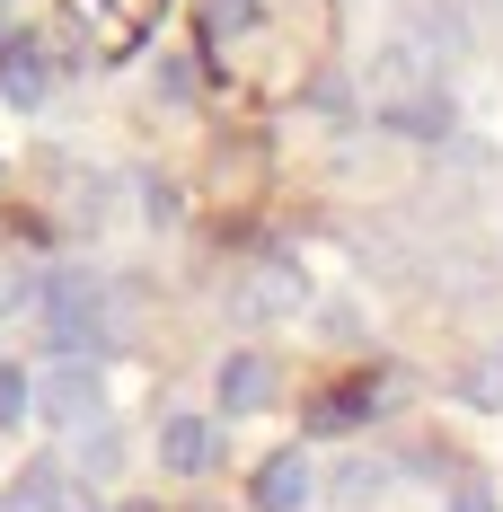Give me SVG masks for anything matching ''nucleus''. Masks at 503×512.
<instances>
[{"label": "nucleus", "instance_id": "f257e3e1", "mask_svg": "<svg viewBox=\"0 0 503 512\" xmlns=\"http://www.w3.org/2000/svg\"><path fill=\"white\" fill-rule=\"evenodd\" d=\"M45 345L53 362H98L106 345H115V301H106L98 274H80V265H62V274H45Z\"/></svg>", "mask_w": 503, "mask_h": 512}, {"label": "nucleus", "instance_id": "f03ea898", "mask_svg": "<svg viewBox=\"0 0 503 512\" xmlns=\"http://www.w3.org/2000/svg\"><path fill=\"white\" fill-rule=\"evenodd\" d=\"M371 98H380V124L406 133V142H433V133H451V98H442V80H433V62L415 45H389L371 62Z\"/></svg>", "mask_w": 503, "mask_h": 512}, {"label": "nucleus", "instance_id": "7ed1b4c3", "mask_svg": "<svg viewBox=\"0 0 503 512\" xmlns=\"http://www.w3.org/2000/svg\"><path fill=\"white\" fill-rule=\"evenodd\" d=\"M168 0H62V36L89 53V62H124V53L151 36V18Z\"/></svg>", "mask_w": 503, "mask_h": 512}, {"label": "nucleus", "instance_id": "20e7f679", "mask_svg": "<svg viewBox=\"0 0 503 512\" xmlns=\"http://www.w3.org/2000/svg\"><path fill=\"white\" fill-rule=\"evenodd\" d=\"M230 309H239L248 327H274V318H292V309H309V274L292 265V256H256L248 274L230 283Z\"/></svg>", "mask_w": 503, "mask_h": 512}, {"label": "nucleus", "instance_id": "39448f33", "mask_svg": "<svg viewBox=\"0 0 503 512\" xmlns=\"http://www.w3.org/2000/svg\"><path fill=\"white\" fill-rule=\"evenodd\" d=\"M36 415H45L53 433H89L106 415V380H98V362H53L45 380H36Z\"/></svg>", "mask_w": 503, "mask_h": 512}, {"label": "nucleus", "instance_id": "423d86ee", "mask_svg": "<svg viewBox=\"0 0 503 512\" xmlns=\"http://www.w3.org/2000/svg\"><path fill=\"white\" fill-rule=\"evenodd\" d=\"M45 89H53L45 45H36V36H9V45H0V98L9 106H45Z\"/></svg>", "mask_w": 503, "mask_h": 512}, {"label": "nucleus", "instance_id": "0eeeda50", "mask_svg": "<svg viewBox=\"0 0 503 512\" xmlns=\"http://www.w3.org/2000/svg\"><path fill=\"white\" fill-rule=\"evenodd\" d=\"M309 486H318V477H309V451H274V460L256 468V512H301L309 504Z\"/></svg>", "mask_w": 503, "mask_h": 512}, {"label": "nucleus", "instance_id": "6e6552de", "mask_svg": "<svg viewBox=\"0 0 503 512\" xmlns=\"http://www.w3.org/2000/svg\"><path fill=\"white\" fill-rule=\"evenodd\" d=\"M212 451H221V442H212L203 415H168V424H159V460H168V477H203Z\"/></svg>", "mask_w": 503, "mask_h": 512}, {"label": "nucleus", "instance_id": "1a4fd4ad", "mask_svg": "<svg viewBox=\"0 0 503 512\" xmlns=\"http://www.w3.org/2000/svg\"><path fill=\"white\" fill-rule=\"evenodd\" d=\"M221 407H230V415L274 407V362H265V354H230V362H221Z\"/></svg>", "mask_w": 503, "mask_h": 512}, {"label": "nucleus", "instance_id": "9d476101", "mask_svg": "<svg viewBox=\"0 0 503 512\" xmlns=\"http://www.w3.org/2000/svg\"><path fill=\"white\" fill-rule=\"evenodd\" d=\"M371 415V389H327L318 407H309V433H353Z\"/></svg>", "mask_w": 503, "mask_h": 512}, {"label": "nucleus", "instance_id": "9b49d317", "mask_svg": "<svg viewBox=\"0 0 503 512\" xmlns=\"http://www.w3.org/2000/svg\"><path fill=\"white\" fill-rule=\"evenodd\" d=\"M256 27V0H203V45H230Z\"/></svg>", "mask_w": 503, "mask_h": 512}, {"label": "nucleus", "instance_id": "f8f14e48", "mask_svg": "<svg viewBox=\"0 0 503 512\" xmlns=\"http://www.w3.org/2000/svg\"><path fill=\"white\" fill-rule=\"evenodd\" d=\"M18 415H36V380L18 362H0V424H18Z\"/></svg>", "mask_w": 503, "mask_h": 512}, {"label": "nucleus", "instance_id": "ddd939ff", "mask_svg": "<svg viewBox=\"0 0 503 512\" xmlns=\"http://www.w3.org/2000/svg\"><path fill=\"white\" fill-rule=\"evenodd\" d=\"M459 389H468V398H477V407H503V354H495V362H477V371H468V380H459Z\"/></svg>", "mask_w": 503, "mask_h": 512}, {"label": "nucleus", "instance_id": "4468645a", "mask_svg": "<svg viewBox=\"0 0 503 512\" xmlns=\"http://www.w3.org/2000/svg\"><path fill=\"white\" fill-rule=\"evenodd\" d=\"M371 486H380V468H362V460H353V468H336V495H353V504H362Z\"/></svg>", "mask_w": 503, "mask_h": 512}, {"label": "nucleus", "instance_id": "2eb2a0df", "mask_svg": "<svg viewBox=\"0 0 503 512\" xmlns=\"http://www.w3.org/2000/svg\"><path fill=\"white\" fill-rule=\"evenodd\" d=\"M27 292H45V283H27V274H0V309H18Z\"/></svg>", "mask_w": 503, "mask_h": 512}, {"label": "nucleus", "instance_id": "dca6fc26", "mask_svg": "<svg viewBox=\"0 0 503 512\" xmlns=\"http://www.w3.org/2000/svg\"><path fill=\"white\" fill-rule=\"evenodd\" d=\"M451 512H495V495H486V486H459V495H451Z\"/></svg>", "mask_w": 503, "mask_h": 512}, {"label": "nucleus", "instance_id": "f3484780", "mask_svg": "<svg viewBox=\"0 0 503 512\" xmlns=\"http://www.w3.org/2000/svg\"><path fill=\"white\" fill-rule=\"evenodd\" d=\"M133 512H151V504H133Z\"/></svg>", "mask_w": 503, "mask_h": 512}]
</instances>
